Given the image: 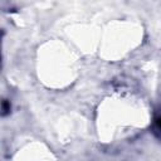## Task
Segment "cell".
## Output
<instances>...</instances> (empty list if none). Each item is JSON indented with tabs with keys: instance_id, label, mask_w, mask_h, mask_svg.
<instances>
[{
	"instance_id": "cell-2",
	"label": "cell",
	"mask_w": 161,
	"mask_h": 161,
	"mask_svg": "<svg viewBox=\"0 0 161 161\" xmlns=\"http://www.w3.org/2000/svg\"><path fill=\"white\" fill-rule=\"evenodd\" d=\"M156 123H157V126H158V127H160V128H161V117H160V118H157V119H156Z\"/></svg>"
},
{
	"instance_id": "cell-1",
	"label": "cell",
	"mask_w": 161,
	"mask_h": 161,
	"mask_svg": "<svg viewBox=\"0 0 161 161\" xmlns=\"http://www.w3.org/2000/svg\"><path fill=\"white\" fill-rule=\"evenodd\" d=\"M1 109H3V112H1V114H3V116H6V114L10 112V103H9V101H6V99H4V101H3Z\"/></svg>"
}]
</instances>
